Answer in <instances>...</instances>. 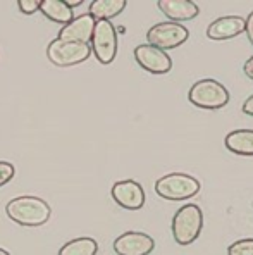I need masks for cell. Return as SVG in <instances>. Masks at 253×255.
I'll return each instance as SVG.
<instances>
[{"label": "cell", "mask_w": 253, "mask_h": 255, "mask_svg": "<svg viewBox=\"0 0 253 255\" xmlns=\"http://www.w3.org/2000/svg\"><path fill=\"white\" fill-rule=\"evenodd\" d=\"M126 0H93L88 14L95 21H110L126 9Z\"/></svg>", "instance_id": "9a60e30c"}, {"label": "cell", "mask_w": 253, "mask_h": 255, "mask_svg": "<svg viewBox=\"0 0 253 255\" xmlns=\"http://www.w3.org/2000/svg\"><path fill=\"white\" fill-rule=\"evenodd\" d=\"M95 19L90 14H81V16L73 17L68 24H64L59 29V40L64 42H76V43H90L93 28H95Z\"/></svg>", "instance_id": "8fae6325"}, {"label": "cell", "mask_w": 253, "mask_h": 255, "mask_svg": "<svg viewBox=\"0 0 253 255\" xmlns=\"http://www.w3.org/2000/svg\"><path fill=\"white\" fill-rule=\"evenodd\" d=\"M110 195L115 204L126 211H140L145 205V190L135 179H122L114 183Z\"/></svg>", "instance_id": "ba28073f"}, {"label": "cell", "mask_w": 253, "mask_h": 255, "mask_svg": "<svg viewBox=\"0 0 253 255\" xmlns=\"http://www.w3.org/2000/svg\"><path fill=\"white\" fill-rule=\"evenodd\" d=\"M243 71H245V74H247V76L253 81V55H252L250 59H248L247 62H245Z\"/></svg>", "instance_id": "603a6c76"}, {"label": "cell", "mask_w": 253, "mask_h": 255, "mask_svg": "<svg viewBox=\"0 0 253 255\" xmlns=\"http://www.w3.org/2000/svg\"><path fill=\"white\" fill-rule=\"evenodd\" d=\"M40 3L42 0H19L17 7L23 14H35L36 10H40Z\"/></svg>", "instance_id": "ffe728a7"}, {"label": "cell", "mask_w": 253, "mask_h": 255, "mask_svg": "<svg viewBox=\"0 0 253 255\" xmlns=\"http://www.w3.org/2000/svg\"><path fill=\"white\" fill-rule=\"evenodd\" d=\"M40 12L47 17V19L59 22V24H68V22L73 19L74 14L73 9L68 7V3L64 0H43L40 3Z\"/></svg>", "instance_id": "2e32d148"}, {"label": "cell", "mask_w": 253, "mask_h": 255, "mask_svg": "<svg viewBox=\"0 0 253 255\" xmlns=\"http://www.w3.org/2000/svg\"><path fill=\"white\" fill-rule=\"evenodd\" d=\"M228 255H253V238L238 240L229 245Z\"/></svg>", "instance_id": "ac0fdd59"}, {"label": "cell", "mask_w": 253, "mask_h": 255, "mask_svg": "<svg viewBox=\"0 0 253 255\" xmlns=\"http://www.w3.org/2000/svg\"><path fill=\"white\" fill-rule=\"evenodd\" d=\"M157 7L170 22L177 24L195 19L200 14V7L191 0H161L157 2Z\"/></svg>", "instance_id": "4fadbf2b"}, {"label": "cell", "mask_w": 253, "mask_h": 255, "mask_svg": "<svg viewBox=\"0 0 253 255\" xmlns=\"http://www.w3.org/2000/svg\"><path fill=\"white\" fill-rule=\"evenodd\" d=\"M91 52L100 64L114 62L117 55V28L112 21H96L91 35Z\"/></svg>", "instance_id": "8992f818"}, {"label": "cell", "mask_w": 253, "mask_h": 255, "mask_svg": "<svg viewBox=\"0 0 253 255\" xmlns=\"http://www.w3.org/2000/svg\"><path fill=\"white\" fill-rule=\"evenodd\" d=\"M245 33L248 36V42L253 45V10L245 17Z\"/></svg>", "instance_id": "44dd1931"}, {"label": "cell", "mask_w": 253, "mask_h": 255, "mask_svg": "<svg viewBox=\"0 0 253 255\" xmlns=\"http://www.w3.org/2000/svg\"><path fill=\"white\" fill-rule=\"evenodd\" d=\"M243 112L247 116H252V118H253V93L243 102Z\"/></svg>", "instance_id": "7402d4cb"}, {"label": "cell", "mask_w": 253, "mask_h": 255, "mask_svg": "<svg viewBox=\"0 0 253 255\" xmlns=\"http://www.w3.org/2000/svg\"><path fill=\"white\" fill-rule=\"evenodd\" d=\"M224 145L236 155H253V129H234L226 134Z\"/></svg>", "instance_id": "5bb4252c"}, {"label": "cell", "mask_w": 253, "mask_h": 255, "mask_svg": "<svg viewBox=\"0 0 253 255\" xmlns=\"http://www.w3.org/2000/svg\"><path fill=\"white\" fill-rule=\"evenodd\" d=\"M5 212L10 221L21 226H42L50 219L52 209L43 198L35 195H21L5 205Z\"/></svg>", "instance_id": "6da1fadb"}, {"label": "cell", "mask_w": 253, "mask_h": 255, "mask_svg": "<svg viewBox=\"0 0 253 255\" xmlns=\"http://www.w3.org/2000/svg\"><path fill=\"white\" fill-rule=\"evenodd\" d=\"M189 38L188 28H184L183 24H177V22H157L154 24L147 33V42L148 45L155 48H161V50H170V48H176L179 45H183L186 40Z\"/></svg>", "instance_id": "52a82bcc"}, {"label": "cell", "mask_w": 253, "mask_h": 255, "mask_svg": "<svg viewBox=\"0 0 253 255\" xmlns=\"http://www.w3.org/2000/svg\"><path fill=\"white\" fill-rule=\"evenodd\" d=\"M154 249V238L141 231H126L114 242V252L117 255H150Z\"/></svg>", "instance_id": "30bf717a"}, {"label": "cell", "mask_w": 253, "mask_h": 255, "mask_svg": "<svg viewBox=\"0 0 253 255\" xmlns=\"http://www.w3.org/2000/svg\"><path fill=\"white\" fill-rule=\"evenodd\" d=\"M135 61L140 64L141 69L152 74H166L172 69V59L167 55V52L148 43L138 45L135 48Z\"/></svg>", "instance_id": "9c48e42d"}, {"label": "cell", "mask_w": 253, "mask_h": 255, "mask_svg": "<svg viewBox=\"0 0 253 255\" xmlns=\"http://www.w3.org/2000/svg\"><path fill=\"white\" fill-rule=\"evenodd\" d=\"M98 252V243L90 236H80L62 245L59 255H96Z\"/></svg>", "instance_id": "e0dca14e"}, {"label": "cell", "mask_w": 253, "mask_h": 255, "mask_svg": "<svg viewBox=\"0 0 253 255\" xmlns=\"http://www.w3.org/2000/svg\"><path fill=\"white\" fill-rule=\"evenodd\" d=\"M64 2L68 3V7H71V9H73V7L81 5V2H83V0H64Z\"/></svg>", "instance_id": "cb8c5ba5"}, {"label": "cell", "mask_w": 253, "mask_h": 255, "mask_svg": "<svg viewBox=\"0 0 253 255\" xmlns=\"http://www.w3.org/2000/svg\"><path fill=\"white\" fill-rule=\"evenodd\" d=\"M188 100L193 106L200 109H207V111H217L229 104L231 95L229 90L217 80H200L189 88Z\"/></svg>", "instance_id": "277c9868"}, {"label": "cell", "mask_w": 253, "mask_h": 255, "mask_svg": "<svg viewBox=\"0 0 253 255\" xmlns=\"http://www.w3.org/2000/svg\"><path fill=\"white\" fill-rule=\"evenodd\" d=\"M14 174H16V167H14L10 162L0 160V186L7 185V183L14 178Z\"/></svg>", "instance_id": "d6986e66"}, {"label": "cell", "mask_w": 253, "mask_h": 255, "mask_svg": "<svg viewBox=\"0 0 253 255\" xmlns=\"http://www.w3.org/2000/svg\"><path fill=\"white\" fill-rule=\"evenodd\" d=\"M203 230V212L196 204H186L172 217V236L177 245H191Z\"/></svg>", "instance_id": "7a4b0ae2"}, {"label": "cell", "mask_w": 253, "mask_h": 255, "mask_svg": "<svg viewBox=\"0 0 253 255\" xmlns=\"http://www.w3.org/2000/svg\"><path fill=\"white\" fill-rule=\"evenodd\" d=\"M91 54L90 43L64 42V40H52L47 47V57L54 66L71 67L84 62Z\"/></svg>", "instance_id": "5b68a950"}, {"label": "cell", "mask_w": 253, "mask_h": 255, "mask_svg": "<svg viewBox=\"0 0 253 255\" xmlns=\"http://www.w3.org/2000/svg\"><path fill=\"white\" fill-rule=\"evenodd\" d=\"M245 33V17L241 16H222L212 21L207 28V36L215 42L231 40Z\"/></svg>", "instance_id": "7c38bea8"}, {"label": "cell", "mask_w": 253, "mask_h": 255, "mask_svg": "<svg viewBox=\"0 0 253 255\" xmlns=\"http://www.w3.org/2000/svg\"><path fill=\"white\" fill-rule=\"evenodd\" d=\"M200 191V181L186 172H170L155 181V193L172 202L188 200Z\"/></svg>", "instance_id": "3957f363"}, {"label": "cell", "mask_w": 253, "mask_h": 255, "mask_svg": "<svg viewBox=\"0 0 253 255\" xmlns=\"http://www.w3.org/2000/svg\"><path fill=\"white\" fill-rule=\"evenodd\" d=\"M0 255H10L7 250H3V249H0Z\"/></svg>", "instance_id": "d4e9b609"}]
</instances>
